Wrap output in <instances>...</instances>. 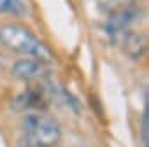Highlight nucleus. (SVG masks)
Returning <instances> with one entry per match:
<instances>
[{"label":"nucleus","mask_w":149,"mask_h":147,"mask_svg":"<svg viewBox=\"0 0 149 147\" xmlns=\"http://www.w3.org/2000/svg\"><path fill=\"white\" fill-rule=\"evenodd\" d=\"M44 72V61L37 60V58H25V60H19L13 65L11 68V74L13 77L19 79V81H32V79H37L42 76Z\"/></svg>","instance_id":"nucleus-4"},{"label":"nucleus","mask_w":149,"mask_h":147,"mask_svg":"<svg viewBox=\"0 0 149 147\" xmlns=\"http://www.w3.org/2000/svg\"><path fill=\"white\" fill-rule=\"evenodd\" d=\"M0 42L11 51H16L30 58H37L40 61H49L53 58L51 51L28 28L16 23H9L0 28Z\"/></svg>","instance_id":"nucleus-2"},{"label":"nucleus","mask_w":149,"mask_h":147,"mask_svg":"<svg viewBox=\"0 0 149 147\" xmlns=\"http://www.w3.org/2000/svg\"><path fill=\"white\" fill-rule=\"evenodd\" d=\"M61 140L60 123L44 112H28L19 123L21 147H56Z\"/></svg>","instance_id":"nucleus-1"},{"label":"nucleus","mask_w":149,"mask_h":147,"mask_svg":"<svg viewBox=\"0 0 149 147\" xmlns=\"http://www.w3.org/2000/svg\"><path fill=\"white\" fill-rule=\"evenodd\" d=\"M0 12L2 14H13V16H21L26 12V7L23 0H0Z\"/></svg>","instance_id":"nucleus-7"},{"label":"nucleus","mask_w":149,"mask_h":147,"mask_svg":"<svg viewBox=\"0 0 149 147\" xmlns=\"http://www.w3.org/2000/svg\"><path fill=\"white\" fill-rule=\"evenodd\" d=\"M139 18H140V11H139L137 7H133V6L121 7V9H118L114 14L109 16L107 25H105V30H107V33H112V35L121 33V32H125L130 25H133L135 21H139Z\"/></svg>","instance_id":"nucleus-3"},{"label":"nucleus","mask_w":149,"mask_h":147,"mask_svg":"<svg viewBox=\"0 0 149 147\" xmlns=\"http://www.w3.org/2000/svg\"><path fill=\"white\" fill-rule=\"evenodd\" d=\"M123 49L132 60H140L146 53V37L139 32H126L123 39Z\"/></svg>","instance_id":"nucleus-5"},{"label":"nucleus","mask_w":149,"mask_h":147,"mask_svg":"<svg viewBox=\"0 0 149 147\" xmlns=\"http://www.w3.org/2000/svg\"><path fill=\"white\" fill-rule=\"evenodd\" d=\"M40 102H42V93L39 89H26L13 102V109H16V110L35 109L40 105Z\"/></svg>","instance_id":"nucleus-6"},{"label":"nucleus","mask_w":149,"mask_h":147,"mask_svg":"<svg viewBox=\"0 0 149 147\" xmlns=\"http://www.w3.org/2000/svg\"><path fill=\"white\" fill-rule=\"evenodd\" d=\"M142 138H144V144H147V110L142 116Z\"/></svg>","instance_id":"nucleus-8"}]
</instances>
